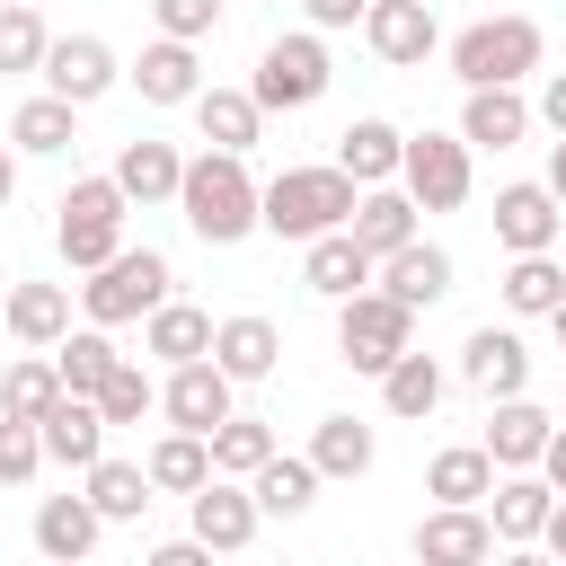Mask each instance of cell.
Listing matches in <instances>:
<instances>
[{"instance_id":"cell-1","label":"cell","mask_w":566,"mask_h":566,"mask_svg":"<svg viewBox=\"0 0 566 566\" xmlns=\"http://www.w3.org/2000/svg\"><path fill=\"white\" fill-rule=\"evenodd\" d=\"M177 212L203 248H239L248 230H265V186L248 177V150H203L186 159V186H177Z\"/></svg>"},{"instance_id":"cell-23","label":"cell","mask_w":566,"mask_h":566,"mask_svg":"<svg viewBox=\"0 0 566 566\" xmlns=\"http://www.w3.org/2000/svg\"><path fill=\"white\" fill-rule=\"evenodd\" d=\"M212 363H221L230 380H265V371L283 363V327H274V318H256V310H239V318H221V327H212Z\"/></svg>"},{"instance_id":"cell-7","label":"cell","mask_w":566,"mask_h":566,"mask_svg":"<svg viewBox=\"0 0 566 566\" xmlns=\"http://www.w3.org/2000/svg\"><path fill=\"white\" fill-rule=\"evenodd\" d=\"M327 80H336V71H327V44H318V35H274V44L256 53V80H248V88H256L265 115H292V106H318Z\"/></svg>"},{"instance_id":"cell-20","label":"cell","mask_w":566,"mask_h":566,"mask_svg":"<svg viewBox=\"0 0 566 566\" xmlns=\"http://www.w3.org/2000/svg\"><path fill=\"white\" fill-rule=\"evenodd\" d=\"M522 133H531V106H522V88H513V80L469 88V106H460V142H469V150H513Z\"/></svg>"},{"instance_id":"cell-31","label":"cell","mask_w":566,"mask_h":566,"mask_svg":"<svg viewBox=\"0 0 566 566\" xmlns=\"http://www.w3.org/2000/svg\"><path fill=\"white\" fill-rule=\"evenodd\" d=\"M142 469H150V486H159V495H195V486L212 478V433L168 424V433L150 442V460H142Z\"/></svg>"},{"instance_id":"cell-29","label":"cell","mask_w":566,"mask_h":566,"mask_svg":"<svg viewBox=\"0 0 566 566\" xmlns=\"http://www.w3.org/2000/svg\"><path fill=\"white\" fill-rule=\"evenodd\" d=\"M97 531H106V513H97L88 495H44V504H35V548H44V557H62V566H71V557H88V548H97Z\"/></svg>"},{"instance_id":"cell-54","label":"cell","mask_w":566,"mask_h":566,"mask_svg":"<svg viewBox=\"0 0 566 566\" xmlns=\"http://www.w3.org/2000/svg\"><path fill=\"white\" fill-rule=\"evenodd\" d=\"M557 256H566V230H557Z\"/></svg>"},{"instance_id":"cell-21","label":"cell","mask_w":566,"mask_h":566,"mask_svg":"<svg viewBox=\"0 0 566 566\" xmlns=\"http://www.w3.org/2000/svg\"><path fill=\"white\" fill-rule=\"evenodd\" d=\"M398 159H407V133H398V124H380V115H354V124L336 133V168H345L354 186H389V177H398Z\"/></svg>"},{"instance_id":"cell-38","label":"cell","mask_w":566,"mask_h":566,"mask_svg":"<svg viewBox=\"0 0 566 566\" xmlns=\"http://www.w3.org/2000/svg\"><path fill=\"white\" fill-rule=\"evenodd\" d=\"M248 486H256V504H265L274 522H292V513H310V504H318V486H327V478H318V460H310V451H301V460H283V451H274Z\"/></svg>"},{"instance_id":"cell-30","label":"cell","mask_w":566,"mask_h":566,"mask_svg":"<svg viewBox=\"0 0 566 566\" xmlns=\"http://www.w3.org/2000/svg\"><path fill=\"white\" fill-rule=\"evenodd\" d=\"M142 354H159V363H195V354H212V310H195V301H159V310L142 318Z\"/></svg>"},{"instance_id":"cell-9","label":"cell","mask_w":566,"mask_h":566,"mask_svg":"<svg viewBox=\"0 0 566 566\" xmlns=\"http://www.w3.org/2000/svg\"><path fill=\"white\" fill-rule=\"evenodd\" d=\"M230 389H239V380H230L212 354L168 363V380H159V416H168V424H186V433H212L221 416H239V407H230Z\"/></svg>"},{"instance_id":"cell-2","label":"cell","mask_w":566,"mask_h":566,"mask_svg":"<svg viewBox=\"0 0 566 566\" xmlns=\"http://www.w3.org/2000/svg\"><path fill=\"white\" fill-rule=\"evenodd\" d=\"M124 212H133V195L115 186V168H106V177H71V195L53 203V248H62V265L97 274V265L124 248Z\"/></svg>"},{"instance_id":"cell-18","label":"cell","mask_w":566,"mask_h":566,"mask_svg":"<svg viewBox=\"0 0 566 566\" xmlns=\"http://www.w3.org/2000/svg\"><path fill=\"white\" fill-rule=\"evenodd\" d=\"M548 504H557V486H548V478L504 469V478H495V495H486V522H495V539H504V548H531V539L548 531Z\"/></svg>"},{"instance_id":"cell-17","label":"cell","mask_w":566,"mask_h":566,"mask_svg":"<svg viewBox=\"0 0 566 566\" xmlns=\"http://www.w3.org/2000/svg\"><path fill=\"white\" fill-rule=\"evenodd\" d=\"M566 212H557V186H504L495 195V239L504 256H531V248H557Z\"/></svg>"},{"instance_id":"cell-36","label":"cell","mask_w":566,"mask_h":566,"mask_svg":"<svg viewBox=\"0 0 566 566\" xmlns=\"http://www.w3.org/2000/svg\"><path fill=\"white\" fill-rule=\"evenodd\" d=\"M115 363H124V354H115V336H106L97 318H88V327H71V336L53 345V371H62V389H80V398H97Z\"/></svg>"},{"instance_id":"cell-48","label":"cell","mask_w":566,"mask_h":566,"mask_svg":"<svg viewBox=\"0 0 566 566\" xmlns=\"http://www.w3.org/2000/svg\"><path fill=\"white\" fill-rule=\"evenodd\" d=\"M539 124H548V133H566V71L539 88Z\"/></svg>"},{"instance_id":"cell-5","label":"cell","mask_w":566,"mask_h":566,"mask_svg":"<svg viewBox=\"0 0 566 566\" xmlns=\"http://www.w3.org/2000/svg\"><path fill=\"white\" fill-rule=\"evenodd\" d=\"M416 345V310L398 301V292H380V283H363L354 301H336V354L354 363V371H389L398 354Z\"/></svg>"},{"instance_id":"cell-50","label":"cell","mask_w":566,"mask_h":566,"mask_svg":"<svg viewBox=\"0 0 566 566\" xmlns=\"http://www.w3.org/2000/svg\"><path fill=\"white\" fill-rule=\"evenodd\" d=\"M539 539H548V557H566V495L548 504V531H539Z\"/></svg>"},{"instance_id":"cell-3","label":"cell","mask_w":566,"mask_h":566,"mask_svg":"<svg viewBox=\"0 0 566 566\" xmlns=\"http://www.w3.org/2000/svg\"><path fill=\"white\" fill-rule=\"evenodd\" d=\"M354 177L327 159V168H283L274 186H265V230L274 239H318V230H345L354 221Z\"/></svg>"},{"instance_id":"cell-32","label":"cell","mask_w":566,"mask_h":566,"mask_svg":"<svg viewBox=\"0 0 566 566\" xmlns=\"http://www.w3.org/2000/svg\"><path fill=\"white\" fill-rule=\"evenodd\" d=\"M424 495H433V504H486V495H495V460H486V442H451V451H433Z\"/></svg>"},{"instance_id":"cell-47","label":"cell","mask_w":566,"mask_h":566,"mask_svg":"<svg viewBox=\"0 0 566 566\" xmlns=\"http://www.w3.org/2000/svg\"><path fill=\"white\" fill-rule=\"evenodd\" d=\"M203 557H212L203 539H159V548H150V566H203Z\"/></svg>"},{"instance_id":"cell-39","label":"cell","mask_w":566,"mask_h":566,"mask_svg":"<svg viewBox=\"0 0 566 566\" xmlns=\"http://www.w3.org/2000/svg\"><path fill=\"white\" fill-rule=\"evenodd\" d=\"M371 424L363 416H318V433H310V460H318V478H363L371 469Z\"/></svg>"},{"instance_id":"cell-44","label":"cell","mask_w":566,"mask_h":566,"mask_svg":"<svg viewBox=\"0 0 566 566\" xmlns=\"http://www.w3.org/2000/svg\"><path fill=\"white\" fill-rule=\"evenodd\" d=\"M35 469H44V424L0 407V486H35Z\"/></svg>"},{"instance_id":"cell-45","label":"cell","mask_w":566,"mask_h":566,"mask_svg":"<svg viewBox=\"0 0 566 566\" xmlns=\"http://www.w3.org/2000/svg\"><path fill=\"white\" fill-rule=\"evenodd\" d=\"M150 18H159V35H186V44H203V35L221 27V0H150Z\"/></svg>"},{"instance_id":"cell-15","label":"cell","mask_w":566,"mask_h":566,"mask_svg":"<svg viewBox=\"0 0 566 566\" xmlns=\"http://www.w3.org/2000/svg\"><path fill=\"white\" fill-rule=\"evenodd\" d=\"M363 44H371L389 71H416V62L442 44V27H433L424 0H371V9H363Z\"/></svg>"},{"instance_id":"cell-37","label":"cell","mask_w":566,"mask_h":566,"mask_svg":"<svg viewBox=\"0 0 566 566\" xmlns=\"http://www.w3.org/2000/svg\"><path fill=\"white\" fill-rule=\"evenodd\" d=\"M380 398H389V416H407V424H424V416L442 407V363L407 345V354H398V363L380 371Z\"/></svg>"},{"instance_id":"cell-11","label":"cell","mask_w":566,"mask_h":566,"mask_svg":"<svg viewBox=\"0 0 566 566\" xmlns=\"http://www.w3.org/2000/svg\"><path fill=\"white\" fill-rule=\"evenodd\" d=\"M115 80H124V62L106 53V35H53V44H44V88H53V97L97 106Z\"/></svg>"},{"instance_id":"cell-40","label":"cell","mask_w":566,"mask_h":566,"mask_svg":"<svg viewBox=\"0 0 566 566\" xmlns=\"http://www.w3.org/2000/svg\"><path fill=\"white\" fill-rule=\"evenodd\" d=\"M274 451H283V442H274L256 416H221V424H212V469H221V478H256Z\"/></svg>"},{"instance_id":"cell-35","label":"cell","mask_w":566,"mask_h":566,"mask_svg":"<svg viewBox=\"0 0 566 566\" xmlns=\"http://www.w3.org/2000/svg\"><path fill=\"white\" fill-rule=\"evenodd\" d=\"M71 142H80V106H71V97H53V88H44V97H27V106L9 115V150L53 159V150H71Z\"/></svg>"},{"instance_id":"cell-14","label":"cell","mask_w":566,"mask_h":566,"mask_svg":"<svg viewBox=\"0 0 566 566\" xmlns=\"http://www.w3.org/2000/svg\"><path fill=\"white\" fill-rule=\"evenodd\" d=\"M460 380L495 407V398H522V380H531V345L513 336V327H469V345H460Z\"/></svg>"},{"instance_id":"cell-52","label":"cell","mask_w":566,"mask_h":566,"mask_svg":"<svg viewBox=\"0 0 566 566\" xmlns=\"http://www.w3.org/2000/svg\"><path fill=\"white\" fill-rule=\"evenodd\" d=\"M548 186H557V203H566V133H557V150H548Z\"/></svg>"},{"instance_id":"cell-19","label":"cell","mask_w":566,"mask_h":566,"mask_svg":"<svg viewBox=\"0 0 566 566\" xmlns=\"http://www.w3.org/2000/svg\"><path fill=\"white\" fill-rule=\"evenodd\" d=\"M548 433H557L548 407H531V398H495V416H486V460H495V469H539Z\"/></svg>"},{"instance_id":"cell-25","label":"cell","mask_w":566,"mask_h":566,"mask_svg":"<svg viewBox=\"0 0 566 566\" xmlns=\"http://www.w3.org/2000/svg\"><path fill=\"white\" fill-rule=\"evenodd\" d=\"M195 133L212 150H256V133H265L256 88H195Z\"/></svg>"},{"instance_id":"cell-12","label":"cell","mask_w":566,"mask_h":566,"mask_svg":"<svg viewBox=\"0 0 566 566\" xmlns=\"http://www.w3.org/2000/svg\"><path fill=\"white\" fill-rule=\"evenodd\" d=\"M504 539H495V522H486V504H433L424 522H416V557L424 566H478V557H495Z\"/></svg>"},{"instance_id":"cell-42","label":"cell","mask_w":566,"mask_h":566,"mask_svg":"<svg viewBox=\"0 0 566 566\" xmlns=\"http://www.w3.org/2000/svg\"><path fill=\"white\" fill-rule=\"evenodd\" d=\"M44 18L27 9V0H0V80H18V71H44Z\"/></svg>"},{"instance_id":"cell-28","label":"cell","mask_w":566,"mask_h":566,"mask_svg":"<svg viewBox=\"0 0 566 566\" xmlns=\"http://www.w3.org/2000/svg\"><path fill=\"white\" fill-rule=\"evenodd\" d=\"M9 336L53 354L71 336V283H9Z\"/></svg>"},{"instance_id":"cell-22","label":"cell","mask_w":566,"mask_h":566,"mask_svg":"<svg viewBox=\"0 0 566 566\" xmlns=\"http://www.w3.org/2000/svg\"><path fill=\"white\" fill-rule=\"evenodd\" d=\"M380 292H398L407 310H433L442 292H451V256L433 248V239H407V248H389L380 256V274H371Z\"/></svg>"},{"instance_id":"cell-46","label":"cell","mask_w":566,"mask_h":566,"mask_svg":"<svg viewBox=\"0 0 566 566\" xmlns=\"http://www.w3.org/2000/svg\"><path fill=\"white\" fill-rule=\"evenodd\" d=\"M301 9H310V27H363L371 0H301Z\"/></svg>"},{"instance_id":"cell-43","label":"cell","mask_w":566,"mask_h":566,"mask_svg":"<svg viewBox=\"0 0 566 566\" xmlns=\"http://www.w3.org/2000/svg\"><path fill=\"white\" fill-rule=\"evenodd\" d=\"M150 407H159V380H150L142 363H115L106 389H97V416H106V424H142Z\"/></svg>"},{"instance_id":"cell-41","label":"cell","mask_w":566,"mask_h":566,"mask_svg":"<svg viewBox=\"0 0 566 566\" xmlns=\"http://www.w3.org/2000/svg\"><path fill=\"white\" fill-rule=\"evenodd\" d=\"M53 398H62V371L44 363V345H35V354H18V363L0 371V407H9V416H35V424H44V407H53Z\"/></svg>"},{"instance_id":"cell-24","label":"cell","mask_w":566,"mask_h":566,"mask_svg":"<svg viewBox=\"0 0 566 566\" xmlns=\"http://www.w3.org/2000/svg\"><path fill=\"white\" fill-rule=\"evenodd\" d=\"M97 451H106V416H97V398L62 389V398L44 407V460H62V469H88Z\"/></svg>"},{"instance_id":"cell-10","label":"cell","mask_w":566,"mask_h":566,"mask_svg":"<svg viewBox=\"0 0 566 566\" xmlns=\"http://www.w3.org/2000/svg\"><path fill=\"white\" fill-rule=\"evenodd\" d=\"M186 504H195V539H203L212 557H239V548L256 539V522H265L256 486H239V478H221V469H212V478H203Z\"/></svg>"},{"instance_id":"cell-51","label":"cell","mask_w":566,"mask_h":566,"mask_svg":"<svg viewBox=\"0 0 566 566\" xmlns=\"http://www.w3.org/2000/svg\"><path fill=\"white\" fill-rule=\"evenodd\" d=\"M9 195H18V159H9V142H0V212H9Z\"/></svg>"},{"instance_id":"cell-4","label":"cell","mask_w":566,"mask_h":566,"mask_svg":"<svg viewBox=\"0 0 566 566\" xmlns=\"http://www.w3.org/2000/svg\"><path fill=\"white\" fill-rule=\"evenodd\" d=\"M168 283H177V274H168L159 248H115V256L80 283V310H88L97 327H133V318H150V310L168 301Z\"/></svg>"},{"instance_id":"cell-49","label":"cell","mask_w":566,"mask_h":566,"mask_svg":"<svg viewBox=\"0 0 566 566\" xmlns=\"http://www.w3.org/2000/svg\"><path fill=\"white\" fill-rule=\"evenodd\" d=\"M539 478H548V486H557V495H566V424H557V433H548V451H539Z\"/></svg>"},{"instance_id":"cell-33","label":"cell","mask_w":566,"mask_h":566,"mask_svg":"<svg viewBox=\"0 0 566 566\" xmlns=\"http://www.w3.org/2000/svg\"><path fill=\"white\" fill-rule=\"evenodd\" d=\"M80 478H88V504H97L106 522H142V513H150V495H159L142 460H106V451H97Z\"/></svg>"},{"instance_id":"cell-34","label":"cell","mask_w":566,"mask_h":566,"mask_svg":"<svg viewBox=\"0 0 566 566\" xmlns=\"http://www.w3.org/2000/svg\"><path fill=\"white\" fill-rule=\"evenodd\" d=\"M557 301H566V256L557 248H531V256L504 265V310L513 318H548Z\"/></svg>"},{"instance_id":"cell-8","label":"cell","mask_w":566,"mask_h":566,"mask_svg":"<svg viewBox=\"0 0 566 566\" xmlns=\"http://www.w3.org/2000/svg\"><path fill=\"white\" fill-rule=\"evenodd\" d=\"M398 186L416 195V212H460L469 203V142L460 133H416L398 159Z\"/></svg>"},{"instance_id":"cell-16","label":"cell","mask_w":566,"mask_h":566,"mask_svg":"<svg viewBox=\"0 0 566 566\" xmlns=\"http://www.w3.org/2000/svg\"><path fill=\"white\" fill-rule=\"evenodd\" d=\"M124 80L142 88V106H195L203 62H195V44H186V35H159V44H142V62H133Z\"/></svg>"},{"instance_id":"cell-13","label":"cell","mask_w":566,"mask_h":566,"mask_svg":"<svg viewBox=\"0 0 566 566\" xmlns=\"http://www.w3.org/2000/svg\"><path fill=\"white\" fill-rule=\"evenodd\" d=\"M371 274H380V256H371L354 230H318V239H301V283H310L318 301H354Z\"/></svg>"},{"instance_id":"cell-6","label":"cell","mask_w":566,"mask_h":566,"mask_svg":"<svg viewBox=\"0 0 566 566\" xmlns=\"http://www.w3.org/2000/svg\"><path fill=\"white\" fill-rule=\"evenodd\" d=\"M451 71H460V88L522 80V71H539V27L531 18H478L451 35Z\"/></svg>"},{"instance_id":"cell-53","label":"cell","mask_w":566,"mask_h":566,"mask_svg":"<svg viewBox=\"0 0 566 566\" xmlns=\"http://www.w3.org/2000/svg\"><path fill=\"white\" fill-rule=\"evenodd\" d=\"M548 327H557V345H566V301H557V310H548Z\"/></svg>"},{"instance_id":"cell-27","label":"cell","mask_w":566,"mask_h":566,"mask_svg":"<svg viewBox=\"0 0 566 566\" xmlns=\"http://www.w3.org/2000/svg\"><path fill=\"white\" fill-rule=\"evenodd\" d=\"M345 230H354L371 256H389V248H407V239H416V195H407V186H363Z\"/></svg>"},{"instance_id":"cell-26","label":"cell","mask_w":566,"mask_h":566,"mask_svg":"<svg viewBox=\"0 0 566 566\" xmlns=\"http://www.w3.org/2000/svg\"><path fill=\"white\" fill-rule=\"evenodd\" d=\"M115 186L133 195V203H177V186H186V159H177V142H124L115 150Z\"/></svg>"}]
</instances>
